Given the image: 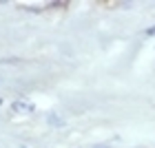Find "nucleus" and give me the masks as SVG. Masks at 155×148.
I'll use <instances>...</instances> for the list:
<instances>
[{"label":"nucleus","instance_id":"nucleus-5","mask_svg":"<svg viewBox=\"0 0 155 148\" xmlns=\"http://www.w3.org/2000/svg\"><path fill=\"white\" fill-rule=\"evenodd\" d=\"M91 148H111V146H109V144H93Z\"/></svg>","mask_w":155,"mask_h":148},{"label":"nucleus","instance_id":"nucleus-4","mask_svg":"<svg viewBox=\"0 0 155 148\" xmlns=\"http://www.w3.org/2000/svg\"><path fill=\"white\" fill-rule=\"evenodd\" d=\"M155 36V24L149 27V29H144V38H153Z\"/></svg>","mask_w":155,"mask_h":148},{"label":"nucleus","instance_id":"nucleus-3","mask_svg":"<svg viewBox=\"0 0 155 148\" xmlns=\"http://www.w3.org/2000/svg\"><path fill=\"white\" fill-rule=\"evenodd\" d=\"M16 62H20V58H5L0 60V64H16Z\"/></svg>","mask_w":155,"mask_h":148},{"label":"nucleus","instance_id":"nucleus-7","mask_svg":"<svg viewBox=\"0 0 155 148\" xmlns=\"http://www.w3.org/2000/svg\"><path fill=\"white\" fill-rule=\"evenodd\" d=\"M0 80H2V77H0Z\"/></svg>","mask_w":155,"mask_h":148},{"label":"nucleus","instance_id":"nucleus-2","mask_svg":"<svg viewBox=\"0 0 155 148\" xmlns=\"http://www.w3.org/2000/svg\"><path fill=\"white\" fill-rule=\"evenodd\" d=\"M49 124H51V126H58V128H60V126H64V119H62L60 115H53V113H51V115H49Z\"/></svg>","mask_w":155,"mask_h":148},{"label":"nucleus","instance_id":"nucleus-6","mask_svg":"<svg viewBox=\"0 0 155 148\" xmlns=\"http://www.w3.org/2000/svg\"><path fill=\"white\" fill-rule=\"evenodd\" d=\"M0 104H2V97H0Z\"/></svg>","mask_w":155,"mask_h":148},{"label":"nucleus","instance_id":"nucleus-1","mask_svg":"<svg viewBox=\"0 0 155 148\" xmlns=\"http://www.w3.org/2000/svg\"><path fill=\"white\" fill-rule=\"evenodd\" d=\"M13 111H33V106H31V104H27L25 100H18V102H13Z\"/></svg>","mask_w":155,"mask_h":148}]
</instances>
